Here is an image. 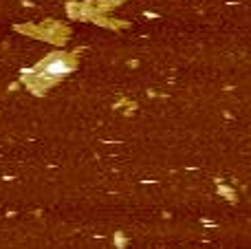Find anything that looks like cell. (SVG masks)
<instances>
[{"label": "cell", "instance_id": "obj_1", "mask_svg": "<svg viewBox=\"0 0 251 249\" xmlns=\"http://www.w3.org/2000/svg\"><path fill=\"white\" fill-rule=\"evenodd\" d=\"M71 71V62L66 60V57L62 55H53L49 57L44 64L38 66V71H35V79L42 84H49L53 82V79H60L62 75H66Z\"/></svg>", "mask_w": 251, "mask_h": 249}]
</instances>
